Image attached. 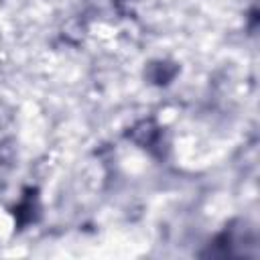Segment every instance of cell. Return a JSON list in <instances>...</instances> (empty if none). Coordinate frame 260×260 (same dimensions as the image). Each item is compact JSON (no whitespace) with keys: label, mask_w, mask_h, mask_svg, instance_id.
<instances>
[{"label":"cell","mask_w":260,"mask_h":260,"mask_svg":"<svg viewBox=\"0 0 260 260\" xmlns=\"http://www.w3.org/2000/svg\"><path fill=\"white\" fill-rule=\"evenodd\" d=\"M35 201H37L35 193H32V195L28 193V197H26V199L16 207V211H14V213H16V217H18V221H20V223H28V221H32V219H35V215L30 213L32 209H37Z\"/></svg>","instance_id":"cell-3"},{"label":"cell","mask_w":260,"mask_h":260,"mask_svg":"<svg viewBox=\"0 0 260 260\" xmlns=\"http://www.w3.org/2000/svg\"><path fill=\"white\" fill-rule=\"evenodd\" d=\"M130 136H132V140H136L138 144H142L146 148V146L154 144V140L158 138V128L150 120H144V122H140V124H136L132 128V134Z\"/></svg>","instance_id":"cell-2"},{"label":"cell","mask_w":260,"mask_h":260,"mask_svg":"<svg viewBox=\"0 0 260 260\" xmlns=\"http://www.w3.org/2000/svg\"><path fill=\"white\" fill-rule=\"evenodd\" d=\"M175 73H177V67L173 63H167V61H154L148 65V71H146L148 79L152 83H158V85L169 83L175 77Z\"/></svg>","instance_id":"cell-1"}]
</instances>
